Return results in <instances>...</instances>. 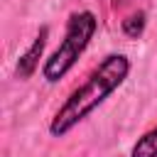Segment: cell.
Instances as JSON below:
<instances>
[{
	"label": "cell",
	"instance_id": "cell-1",
	"mask_svg": "<svg viewBox=\"0 0 157 157\" xmlns=\"http://www.w3.org/2000/svg\"><path fill=\"white\" fill-rule=\"evenodd\" d=\"M128 74H130V59L125 54H108L105 59H101V64L88 74V78L81 86H76L69 93V98L56 108L49 123V132L54 137L69 135L96 108H101L110 93H115L125 83Z\"/></svg>",
	"mask_w": 157,
	"mask_h": 157
},
{
	"label": "cell",
	"instance_id": "cell-6",
	"mask_svg": "<svg viewBox=\"0 0 157 157\" xmlns=\"http://www.w3.org/2000/svg\"><path fill=\"white\" fill-rule=\"evenodd\" d=\"M128 0H113V5H125Z\"/></svg>",
	"mask_w": 157,
	"mask_h": 157
},
{
	"label": "cell",
	"instance_id": "cell-3",
	"mask_svg": "<svg viewBox=\"0 0 157 157\" xmlns=\"http://www.w3.org/2000/svg\"><path fill=\"white\" fill-rule=\"evenodd\" d=\"M47 37H49V27H42L37 32V37L32 39V44L25 49V54H20V59H17V76L20 78H29L37 71L39 59H42L44 47H47Z\"/></svg>",
	"mask_w": 157,
	"mask_h": 157
},
{
	"label": "cell",
	"instance_id": "cell-5",
	"mask_svg": "<svg viewBox=\"0 0 157 157\" xmlns=\"http://www.w3.org/2000/svg\"><path fill=\"white\" fill-rule=\"evenodd\" d=\"M145 25H147V15L142 12V10H137V12H132L128 20H123V34L125 37H130V39H137L142 32H145Z\"/></svg>",
	"mask_w": 157,
	"mask_h": 157
},
{
	"label": "cell",
	"instance_id": "cell-2",
	"mask_svg": "<svg viewBox=\"0 0 157 157\" xmlns=\"http://www.w3.org/2000/svg\"><path fill=\"white\" fill-rule=\"evenodd\" d=\"M96 15L88 12V10H81V12H71L69 20H66V32H64V39L61 44L52 52V56L44 61L42 66V76L49 81V83H56L61 81L71 69L74 64L81 59V54L88 49L93 34H96Z\"/></svg>",
	"mask_w": 157,
	"mask_h": 157
},
{
	"label": "cell",
	"instance_id": "cell-4",
	"mask_svg": "<svg viewBox=\"0 0 157 157\" xmlns=\"http://www.w3.org/2000/svg\"><path fill=\"white\" fill-rule=\"evenodd\" d=\"M130 157H157V125L137 137L130 150Z\"/></svg>",
	"mask_w": 157,
	"mask_h": 157
}]
</instances>
